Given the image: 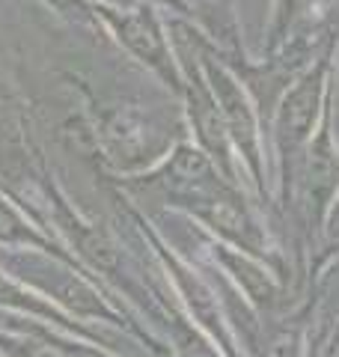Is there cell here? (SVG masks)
Masks as SVG:
<instances>
[{
	"mask_svg": "<svg viewBox=\"0 0 339 357\" xmlns=\"http://www.w3.org/2000/svg\"><path fill=\"white\" fill-rule=\"evenodd\" d=\"M77 248L86 256L89 262H96L98 268H113L116 265V250L113 244L101 236V232H93V229H77Z\"/></svg>",
	"mask_w": 339,
	"mask_h": 357,
	"instance_id": "cell-12",
	"label": "cell"
},
{
	"mask_svg": "<svg viewBox=\"0 0 339 357\" xmlns=\"http://www.w3.org/2000/svg\"><path fill=\"white\" fill-rule=\"evenodd\" d=\"M226 262L235 268V277L247 286V292H250L256 301H268L271 295H274V286H271L268 274L259 265L247 262V259H239V256H229V253H226Z\"/></svg>",
	"mask_w": 339,
	"mask_h": 357,
	"instance_id": "cell-11",
	"label": "cell"
},
{
	"mask_svg": "<svg viewBox=\"0 0 339 357\" xmlns=\"http://www.w3.org/2000/svg\"><path fill=\"white\" fill-rule=\"evenodd\" d=\"M101 140L107 155L122 167L149 161L161 146V134L137 107H113L101 119Z\"/></svg>",
	"mask_w": 339,
	"mask_h": 357,
	"instance_id": "cell-3",
	"label": "cell"
},
{
	"mask_svg": "<svg viewBox=\"0 0 339 357\" xmlns=\"http://www.w3.org/2000/svg\"><path fill=\"white\" fill-rule=\"evenodd\" d=\"M18 220H15V215L9 211L3 203H0V238H15L18 236Z\"/></svg>",
	"mask_w": 339,
	"mask_h": 357,
	"instance_id": "cell-15",
	"label": "cell"
},
{
	"mask_svg": "<svg viewBox=\"0 0 339 357\" xmlns=\"http://www.w3.org/2000/svg\"><path fill=\"white\" fill-rule=\"evenodd\" d=\"M303 178H307V191L315 208H324L336 194L339 185V152L331 137V122H322L319 134L310 140L307 158H303Z\"/></svg>",
	"mask_w": 339,
	"mask_h": 357,
	"instance_id": "cell-7",
	"label": "cell"
},
{
	"mask_svg": "<svg viewBox=\"0 0 339 357\" xmlns=\"http://www.w3.org/2000/svg\"><path fill=\"white\" fill-rule=\"evenodd\" d=\"M199 57H202L199 66H202V72H206V84H209L220 116H223L226 134H229V140L244 155L247 167L259 176V170H262V167H259V128H256V114H253L250 98H247L241 84L235 81L209 51H202Z\"/></svg>",
	"mask_w": 339,
	"mask_h": 357,
	"instance_id": "cell-2",
	"label": "cell"
},
{
	"mask_svg": "<svg viewBox=\"0 0 339 357\" xmlns=\"http://www.w3.org/2000/svg\"><path fill=\"white\" fill-rule=\"evenodd\" d=\"M185 357H218L209 345H202V342H188L185 345Z\"/></svg>",
	"mask_w": 339,
	"mask_h": 357,
	"instance_id": "cell-16",
	"label": "cell"
},
{
	"mask_svg": "<svg viewBox=\"0 0 339 357\" xmlns=\"http://www.w3.org/2000/svg\"><path fill=\"white\" fill-rule=\"evenodd\" d=\"M194 203H199V215L206 218L218 232H223L229 241L241 244L247 250L259 248V229L253 227L247 208L241 206V199L229 194L226 188H220L218 182H209L202 191L194 194Z\"/></svg>",
	"mask_w": 339,
	"mask_h": 357,
	"instance_id": "cell-5",
	"label": "cell"
},
{
	"mask_svg": "<svg viewBox=\"0 0 339 357\" xmlns=\"http://www.w3.org/2000/svg\"><path fill=\"white\" fill-rule=\"evenodd\" d=\"M24 137L21 128L3 102H0V173L18 176V170L24 167Z\"/></svg>",
	"mask_w": 339,
	"mask_h": 357,
	"instance_id": "cell-8",
	"label": "cell"
},
{
	"mask_svg": "<svg viewBox=\"0 0 339 357\" xmlns=\"http://www.w3.org/2000/svg\"><path fill=\"white\" fill-rule=\"evenodd\" d=\"M324 75H327V63L319 60L282 93L277 107V126H274L277 149L282 158L292 161L298 158L301 149L310 146L312 128L319 122L324 105Z\"/></svg>",
	"mask_w": 339,
	"mask_h": 357,
	"instance_id": "cell-1",
	"label": "cell"
},
{
	"mask_svg": "<svg viewBox=\"0 0 339 357\" xmlns=\"http://www.w3.org/2000/svg\"><path fill=\"white\" fill-rule=\"evenodd\" d=\"M54 295L63 301V304H69L72 310H81V312H96L98 310V298L89 286H84L81 280H75V277H56L51 283Z\"/></svg>",
	"mask_w": 339,
	"mask_h": 357,
	"instance_id": "cell-10",
	"label": "cell"
},
{
	"mask_svg": "<svg viewBox=\"0 0 339 357\" xmlns=\"http://www.w3.org/2000/svg\"><path fill=\"white\" fill-rule=\"evenodd\" d=\"M179 60L185 66V75H188V105H190V119H194V128H197V137L202 143L209 158L218 161L223 170H229V134H226L223 126V116L218 110V102H214L211 89L206 84V77L194 72V66L185 54H179Z\"/></svg>",
	"mask_w": 339,
	"mask_h": 357,
	"instance_id": "cell-4",
	"label": "cell"
},
{
	"mask_svg": "<svg viewBox=\"0 0 339 357\" xmlns=\"http://www.w3.org/2000/svg\"><path fill=\"white\" fill-rule=\"evenodd\" d=\"M336 211H339V206H336Z\"/></svg>",
	"mask_w": 339,
	"mask_h": 357,
	"instance_id": "cell-18",
	"label": "cell"
},
{
	"mask_svg": "<svg viewBox=\"0 0 339 357\" xmlns=\"http://www.w3.org/2000/svg\"><path fill=\"white\" fill-rule=\"evenodd\" d=\"M190 6L197 9V15L206 21L209 30L214 36H220L226 42H232L235 36V24H232V9L229 0H188Z\"/></svg>",
	"mask_w": 339,
	"mask_h": 357,
	"instance_id": "cell-9",
	"label": "cell"
},
{
	"mask_svg": "<svg viewBox=\"0 0 339 357\" xmlns=\"http://www.w3.org/2000/svg\"><path fill=\"white\" fill-rule=\"evenodd\" d=\"M116 33H119V39L128 45L131 54H137L149 69H155L161 77H167L170 84H176V69H173V60H170V48H167L164 33L158 27V21L149 9L126 13L116 21Z\"/></svg>",
	"mask_w": 339,
	"mask_h": 357,
	"instance_id": "cell-6",
	"label": "cell"
},
{
	"mask_svg": "<svg viewBox=\"0 0 339 357\" xmlns=\"http://www.w3.org/2000/svg\"><path fill=\"white\" fill-rule=\"evenodd\" d=\"M310 3H312V0H282V18H280L282 30H286V27H295V24H298V15L307 13Z\"/></svg>",
	"mask_w": 339,
	"mask_h": 357,
	"instance_id": "cell-14",
	"label": "cell"
},
{
	"mask_svg": "<svg viewBox=\"0 0 339 357\" xmlns=\"http://www.w3.org/2000/svg\"><path fill=\"white\" fill-rule=\"evenodd\" d=\"M48 3H54L56 9H63V13H72V9H77L81 0H48Z\"/></svg>",
	"mask_w": 339,
	"mask_h": 357,
	"instance_id": "cell-17",
	"label": "cell"
},
{
	"mask_svg": "<svg viewBox=\"0 0 339 357\" xmlns=\"http://www.w3.org/2000/svg\"><path fill=\"white\" fill-rule=\"evenodd\" d=\"M265 357H298L295 333H289V331L274 333V337L268 340V345H265Z\"/></svg>",
	"mask_w": 339,
	"mask_h": 357,
	"instance_id": "cell-13",
	"label": "cell"
}]
</instances>
